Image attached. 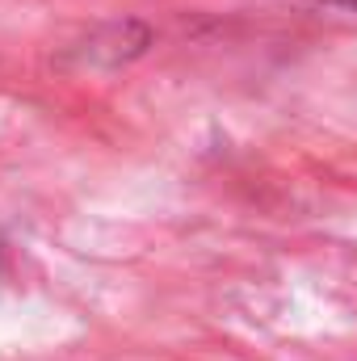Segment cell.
Segmentation results:
<instances>
[{
    "instance_id": "cell-1",
    "label": "cell",
    "mask_w": 357,
    "mask_h": 361,
    "mask_svg": "<svg viewBox=\"0 0 357 361\" xmlns=\"http://www.w3.org/2000/svg\"><path fill=\"white\" fill-rule=\"evenodd\" d=\"M315 4H337V8H357V0H315Z\"/></svg>"
}]
</instances>
